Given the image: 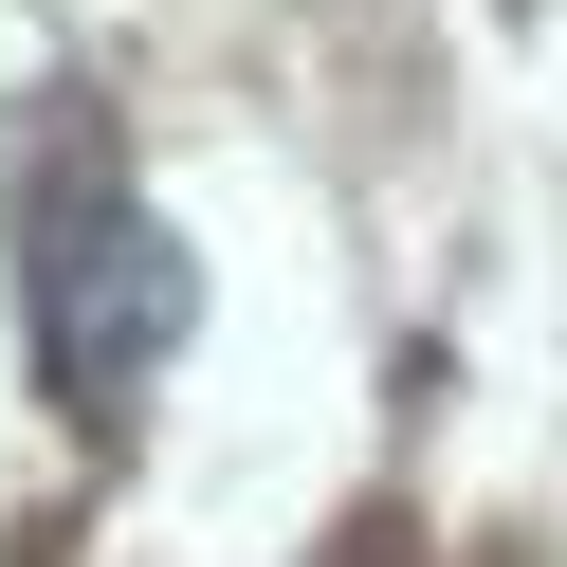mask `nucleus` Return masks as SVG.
<instances>
[{
  "mask_svg": "<svg viewBox=\"0 0 567 567\" xmlns=\"http://www.w3.org/2000/svg\"><path fill=\"white\" fill-rule=\"evenodd\" d=\"M19 311H38V384L74 421H128V384L165 367L184 330V257L128 184H55L38 202V257H19Z\"/></svg>",
  "mask_w": 567,
  "mask_h": 567,
  "instance_id": "obj_1",
  "label": "nucleus"
}]
</instances>
